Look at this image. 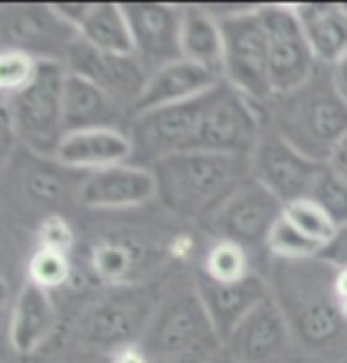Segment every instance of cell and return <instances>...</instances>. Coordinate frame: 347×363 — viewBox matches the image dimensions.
Returning <instances> with one entry per match:
<instances>
[{"label":"cell","instance_id":"cell-1","mask_svg":"<svg viewBox=\"0 0 347 363\" xmlns=\"http://www.w3.org/2000/svg\"><path fill=\"white\" fill-rule=\"evenodd\" d=\"M156 196L172 213L208 220L234 189L250 177V158L184 151L151 165Z\"/></svg>","mask_w":347,"mask_h":363},{"label":"cell","instance_id":"cell-2","mask_svg":"<svg viewBox=\"0 0 347 363\" xmlns=\"http://www.w3.org/2000/svg\"><path fill=\"white\" fill-rule=\"evenodd\" d=\"M267 108L274 116V133L312 161L326 163L347 135V101L331 83L329 67L316 69L302 88L274 94Z\"/></svg>","mask_w":347,"mask_h":363},{"label":"cell","instance_id":"cell-3","mask_svg":"<svg viewBox=\"0 0 347 363\" xmlns=\"http://www.w3.org/2000/svg\"><path fill=\"white\" fill-rule=\"evenodd\" d=\"M284 269L279 272L281 286V311H284L293 337L302 347L314 352L334 350L345 340L347 321L338 307V297L334 290L336 269L319 259L307 262H281Z\"/></svg>","mask_w":347,"mask_h":363},{"label":"cell","instance_id":"cell-4","mask_svg":"<svg viewBox=\"0 0 347 363\" xmlns=\"http://www.w3.org/2000/svg\"><path fill=\"white\" fill-rule=\"evenodd\" d=\"M64 62L40 60L38 74L28 88L7 99V113L12 118L17 140L33 154L55 156L64 130Z\"/></svg>","mask_w":347,"mask_h":363},{"label":"cell","instance_id":"cell-5","mask_svg":"<svg viewBox=\"0 0 347 363\" xmlns=\"http://www.w3.org/2000/svg\"><path fill=\"white\" fill-rule=\"evenodd\" d=\"M215 12V10H213ZM222 26L225 55H222V81L258 104H270L274 88L270 78V55L258 7L215 12Z\"/></svg>","mask_w":347,"mask_h":363},{"label":"cell","instance_id":"cell-6","mask_svg":"<svg viewBox=\"0 0 347 363\" xmlns=\"http://www.w3.org/2000/svg\"><path fill=\"white\" fill-rule=\"evenodd\" d=\"M265 125V104H258L220 81L206 94L194 151L250 158Z\"/></svg>","mask_w":347,"mask_h":363},{"label":"cell","instance_id":"cell-7","mask_svg":"<svg viewBox=\"0 0 347 363\" xmlns=\"http://www.w3.org/2000/svg\"><path fill=\"white\" fill-rule=\"evenodd\" d=\"M222 345L199 293H187L172 300L151 318L140 350L149 359L177 361L199 359Z\"/></svg>","mask_w":347,"mask_h":363},{"label":"cell","instance_id":"cell-8","mask_svg":"<svg viewBox=\"0 0 347 363\" xmlns=\"http://www.w3.org/2000/svg\"><path fill=\"white\" fill-rule=\"evenodd\" d=\"M260 21L267 38L270 55V78L274 94H288L302 88L316 74L312 48L307 43L293 5H260Z\"/></svg>","mask_w":347,"mask_h":363},{"label":"cell","instance_id":"cell-9","mask_svg":"<svg viewBox=\"0 0 347 363\" xmlns=\"http://www.w3.org/2000/svg\"><path fill=\"white\" fill-rule=\"evenodd\" d=\"M281 215L284 203L258 179L248 177L229 194V199L208 217L206 224L218 241H231L246 250H255L267 245V236Z\"/></svg>","mask_w":347,"mask_h":363},{"label":"cell","instance_id":"cell-10","mask_svg":"<svg viewBox=\"0 0 347 363\" xmlns=\"http://www.w3.org/2000/svg\"><path fill=\"white\" fill-rule=\"evenodd\" d=\"M206 94L192 101H182V104L154 108V111L135 116L133 130H130L133 156H142L144 161L154 165L165 156L194 151Z\"/></svg>","mask_w":347,"mask_h":363},{"label":"cell","instance_id":"cell-11","mask_svg":"<svg viewBox=\"0 0 347 363\" xmlns=\"http://www.w3.org/2000/svg\"><path fill=\"white\" fill-rule=\"evenodd\" d=\"M324 163L312 161L288 144L279 133H265L250 154V177L284 203L307 199Z\"/></svg>","mask_w":347,"mask_h":363},{"label":"cell","instance_id":"cell-12","mask_svg":"<svg viewBox=\"0 0 347 363\" xmlns=\"http://www.w3.org/2000/svg\"><path fill=\"white\" fill-rule=\"evenodd\" d=\"M154 300L144 290H126L97 302L85 314L81 330L83 337L99 350H126L130 342L151 323Z\"/></svg>","mask_w":347,"mask_h":363},{"label":"cell","instance_id":"cell-13","mask_svg":"<svg viewBox=\"0 0 347 363\" xmlns=\"http://www.w3.org/2000/svg\"><path fill=\"white\" fill-rule=\"evenodd\" d=\"M67 71L88 78L99 85L116 104H137L144 85L149 81V71L142 67V62L135 55H106L90 48L88 43L76 38L67 50Z\"/></svg>","mask_w":347,"mask_h":363},{"label":"cell","instance_id":"cell-14","mask_svg":"<svg viewBox=\"0 0 347 363\" xmlns=\"http://www.w3.org/2000/svg\"><path fill=\"white\" fill-rule=\"evenodd\" d=\"M291 340V325L270 295L236 325L225 340V350L234 363H284Z\"/></svg>","mask_w":347,"mask_h":363},{"label":"cell","instance_id":"cell-15","mask_svg":"<svg viewBox=\"0 0 347 363\" xmlns=\"http://www.w3.org/2000/svg\"><path fill=\"white\" fill-rule=\"evenodd\" d=\"M123 7L133 31L135 57L149 74L182 60V5L135 3Z\"/></svg>","mask_w":347,"mask_h":363},{"label":"cell","instance_id":"cell-16","mask_svg":"<svg viewBox=\"0 0 347 363\" xmlns=\"http://www.w3.org/2000/svg\"><path fill=\"white\" fill-rule=\"evenodd\" d=\"M3 26L14 50H24L35 60H53L48 48H53L57 60L67 57L71 43L78 38L74 28H69L57 17L50 5L38 7H10L3 12Z\"/></svg>","mask_w":347,"mask_h":363},{"label":"cell","instance_id":"cell-17","mask_svg":"<svg viewBox=\"0 0 347 363\" xmlns=\"http://www.w3.org/2000/svg\"><path fill=\"white\" fill-rule=\"evenodd\" d=\"M156 196V177L151 168L142 165H114L97 172L81 186V201L88 208L97 210H121L149 203Z\"/></svg>","mask_w":347,"mask_h":363},{"label":"cell","instance_id":"cell-18","mask_svg":"<svg viewBox=\"0 0 347 363\" xmlns=\"http://www.w3.org/2000/svg\"><path fill=\"white\" fill-rule=\"evenodd\" d=\"M55 161L74 170H104L133 158V140L116 128L74 130L62 137Z\"/></svg>","mask_w":347,"mask_h":363},{"label":"cell","instance_id":"cell-19","mask_svg":"<svg viewBox=\"0 0 347 363\" xmlns=\"http://www.w3.org/2000/svg\"><path fill=\"white\" fill-rule=\"evenodd\" d=\"M197 293L204 302L213 321V328L218 333L220 342L225 345V340L234 333V328L258 307L265 297H270L265 281L258 274H250L248 279L238 283H215L211 279H201Z\"/></svg>","mask_w":347,"mask_h":363},{"label":"cell","instance_id":"cell-20","mask_svg":"<svg viewBox=\"0 0 347 363\" xmlns=\"http://www.w3.org/2000/svg\"><path fill=\"white\" fill-rule=\"evenodd\" d=\"M222 78H218L211 71L197 67V64L180 60L165 67L156 69L154 74H149V81L144 85L135 104V116L154 111V108L182 104V101H192L201 97V94L211 92Z\"/></svg>","mask_w":347,"mask_h":363},{"label":"cell","instance_id":"cell-21","mask_svg":"<svg viewBox=\"0 0 347 363\" xmlns=\"http://www.w3.org/2000/svg\"><path fill=\"white\" fill-rule=\"evenodd\" d=\"M57 323L55 304L50 300V293L33 283H24V288L19 290L17 300H14L12 314H10V337L12 350L28 357L33 354L45 340L53 335Z\"/></svg>","mask_w":347,"mask_h":363},{"label":"cell","instance_id":"cell-22","mask_svg":"<svg viewBox=\"0 0 347 363\" xmlns=\"http://www.w3.org/2000/svg\"><path fill=\"white\" fill-rule=\"evenodd\" d=\"M182 60L222 78V26L218 14L204 5H182Z\"/></svg>","mask_w":347,"mask_h":363},{"label":"cell","instance_id":"cell-23","mask_svg":"<svg viewBox=\"0 0 347 363\" xmlns=\"http://www.w3.org/2000/svg\"><path fill=\"white\" fill-rule=\"evenodd\" d=\"M319 67H334L347 52L345 5H293Z\"/></svg>","mask_w":347,"mask_h":363},{"label":"cell","instance_id":"cell-24","mask_svg":"<svg viewBox=\"0 0 347 363\" xmlns=\"http://www.w3.org/2000/svg\"><path fill=\"white\" fill-rule=\"evenodd\" d=\"M121 104L88 78L67 71L64 78V130L114 128V118Z\"/></svg>","mask_w":347,"mask_h":363},{"label":"cell","instance_id":"cell-25","mask_svg":"<svg viewBox=\"0 0 347 363\" xmlns=\"http://www.w3.org/2000/svg\"><path fill=\"white\" fill-rule=\"evenodd\" d=\"M78 38L106 55H135L133 31L123 5H92L78 26Z\"/></svg>","mask_w":347,"mask_h":363},{"label":"cell","instance_id":"cell-26","mask_svg":"<svg viewBox=\"0 0 347 363\" xmlns=\"http://www.w3.org/2000/svg\"><path fill=\"white\" fill-rule=\"evenodd\" d=\"M250 274L248 250L231 241H218L204 259V276L215 283H238Z\"/></svg>","mask_w":347,"mask_h":363},{"label":"cell","instance_id":"cell-27","mask_svg":"<svg viewBox=\"0 0 347 363\" xmlns=\"http://www.w3.org/2000/svg\"><path fill=\"white\" fill-rule=\"evenodd\" d=\"M281 217H284L291 227L298 229L300 234H305L309 241L319 243L321 248L331 241V238H334V234L338 231L334 220H331V217L309 199H298V201L286 203L284 215Z\"/></svg>","mask_w":347,"mask_h":363},{"label":"cell","instance_id":"cell-28","mask_svg":"<svg viewBox=\"0 0 347 363\" xmlns=\"http://www.w3.org/2000/svg\"><path fill=\"white\" fill-rule=\"evenodd\" d=\"M265 248L281 262H307V259H316L321 252L319 243L309 241L305 234L291 227L284 217L272 227Z\"/></svg>","mask_w":347,"mask_h":363},{"label":"cell","instance_id":"cell-29","mask_svg":"<svg viewBox=\"0 0 347 363\" xmlns=\"http://www.w3.org/2000/svg\"><path fill=\"white\" fill-rule=\"evenodd\" d=\"M307 199L314 201L334 220L336 227H345L347 224V184L326 163H324L321 172L316 175Z\"/></svg>","mask_w":347,"mask_h":363},{"label":"cell","instance_id":"cell-30","mask_svg":"<svg viewBox=\"0 0 347 363\" xmlns=\"http://www.w3.org/2000/svg\"><path fill=\"white\" fill-rule=\"evenodd\" d=\"M38 64L40 60H35L33 55L24 52V50H0V94L10 99L28 88L35 74H38Z\"/></svg>","mask_w":347,"mask_h":363},{"label":"cell","instance_id":"cell-31","mask_svg":"<svg viewBox=\"0 0 347 363\" xmlns=\"http://www.w3.org/2000/svg\"><path fill=\"white\" fill-rule=\"evenodd\" d=\"M26 274H28V283L48 290V293L55 288H62L71 279L69 255H62V252H53V250H35L31 259H28Z\"/></svg>","mask_w":347,"mask_h":363},{"label":"cell","instance_id":"cell-32","mask_svg":"<svg viewBox=\"0 0 347 363\" xmlns=\"http://www.w3.org/2000/svg\"><path fill=\"white\" fill-rule=\"evenodd\" d=\"M92 269L106 283H119L133 269V252L119 243H99L92 250Z\"/></svg>","mask_w":347,"mask_h":363},{"label":"cell","instance_id":"cell-33","mask_svg":"<svg viewBox=\"0 0 347 363\" xmlns=\"http://www.w3.org/2000/svg\"><path fill=\"white\" fill-rule=\"evenodd\" d=\"M35 243H38V250H53L69 255V250L74 248V229L62 215H48L38 224Z\"/></svg>","mask_w":347,"mask_h":363},{"label":"cell","instance_id":"cell-34","mask_svg":"<svg viewBox=\"0 0 347 363\" xmlns=\"http://www.w3.org/2000/svg\"><path fill=\"white\" fill-rule=\"evenodd\" d=\"M26 191L31 194L35 201L55 203V201L62 199L64 182L60 179V175H55L53 170L35 168L26 175Z\"/></svg>","mask_w":347,"mask_h":363},{"label":"cell","instance_id":"cell-35","mask_svg":"<svg viewBox=\"0 0 347 363\" xmlns=\"http://www.w3.org/2000/svg\"><path fill=\"white\" fill-rule=\"evenodd\" d=\"M316 259H321L324 264H329L336 272L347 269V224L345 227H338L334 238L324 245Z\"/></svg>","mask_w":347,"mask_h":363},{"label":"cell","instance_id":"cell-36","mask_svg":"<svg viewBox=\"0 0 347 363\" xmlns=\"http://www.w3.org/2000/svg\"><path fill=\"white\" fill-rule=\"evenodd\" d=\"M14 144H17V133H14L12 118L7 113V106H0V170L10 161Z\"/></svg>","mask_w":347,"mask_h":363},{"label":"cell","instance_id":"cell-37","mask_svg":"<svg viewBox=\"0 0 347 363\" xmlns=\"http://www.w3.org/2000/svg\"><path fill=\"white\" fill-rule=\"evenodd\" d=\"M50 7H53V12L64 21V24H67L69 28H74V31L78 33V26H81L83 19L88 17L92 5H88V3H76V5L60 3V5H50Z\"/></svg>","mask_w":347,"mask_h":363},{"label":"cell","instance_id":"cell-38","mask_svg":"<svg viewBox=\"0 0 347 363\" xmlns=\"http://www.w3.org/2000/svg\"><path fill=\"white\" fill-rule=\"evenodd\" d=\"M326 165H329V168L334 170L336 175L341 177V179L345 182V184H347V135L343 137L341 142L336 144L334 151L329 154Z\"/></svg>","mask_w":347,"mask_h":363},{"label":"cell","instance_id":"cell-39","mask_svg":"<svg viewBox=\"0 0 347 363\" xmlns=\"http://www.w3.org/2000/svg\"><path fill=\"white\" fill-rule=\"evenodd\" d=\"M329 74H331V83H334L336 92L347 101V52L334 64V67H329Z\"/></svg>","mask_w":347,"mask_h":363},{"label":"cell","instance_id":"cell-40","mask_svg":"<svg viewBox=\"0 0 347 363\" xmlns=\"http://www.w3.org/2000/svg\"><path fill=\"white\" fill-rule=\"evenodd\" d=\"M114 363H149V357L140 347H126V350L116 352Z\"/></svg>","mask_w":347,"mask_h":363},{"label":"cell","instance_id":"cell-41","mask_svg":"<svg viewBox=\"0 0 347 363\" xmlns=\"http://www.w3.org/2000/svg\"><path fill=\"white\" fill-rule=\"evenodd\" d=\"M334 290H336L338 302H341V300H347V269H343V272H336Z\"/></svg>","mask_w":347,"mask_h":363},{"label":"cell","instance_id":"cell-42","mask_svg":"<svg viewBox=\"0 0 347 363\" xmlns=\"http://www.w3.org/2000/svg\"><path fill=\"white\" fill-rule=\"evenodd\" d=\"M5 304H7V286H5V281L0 279V316H3V311H5Z\"/></svg>","mask_w":347,"mask_h":363},{"label":"cell","instance_id":"cell-43","mask_svg":"<svg viewBox=\"0 0 347 363\" xmlns=\"http://www.w3.org/2000/svg\"><path fill=\"white\" fill-rule=\"evenodd\" d=\"M5 243H3V231H0V269H3V264H5Z\"/></svg>","mask_w":347,"mask_h":363},{"label":"cell","instance_id":"cell-44","mask_svg":"<svg viewBox=\"0 0 347 363\" xmlns=\"http://www.w3.org/2000/svg\"><path fill=\"white\" fill-rule=\"evenodd\" d=\"M161 363H204L199 359H177V361H161Z\"/></svg>","mask_w":347,"mask_h":363},{"label":"cell","instance_id":"cell-45","mask_svg":"<svg viewBox=\"0 0 347 363\" xmlns=\"http://www.w3.org/2000/svg\"><path fill=\"white\" fill-rule=\"evenodd\" d=\"M338 307H341V314L345 316V321H347V300H341V302H338Z\"/></svg>","mask_w":347,"mask_h":363},{"label":"cell","instance_id":"cell-46","mask_svg":"<svg viewBox=\"0 0 347 363\" xmlns=\"http://www.w3.org/2000/svg\"><path fill=\"white\" fill-rule=\"evenodd\" d=\"M345 10H347V5H345Z\"/></svg>","mask_w":347,"mask_h":363},{"label":"cell","instance_id":"cell-47","mask_svg":"<svg viewBox=\"0 0 347 363\" xmlns=\"http://www.w3.org/2000/svg\"><path fill=\"white\" fill-rule=\"evenodd\" d=\"M204 363H208V361H204Z\"/></svg>","mask_w":347,"mask_h":363}]
</instances>
